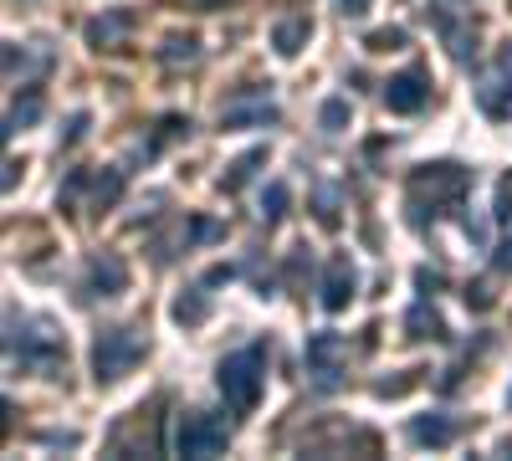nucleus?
<instances>
[{
    "instance_id": "nucleus-17",
    "label": "nucleus",
    "mask_w": 512,
    "mask_h": 461,
    "mask_svg": "<svg viewBox=\"0 0 512 461\" xmlns=\"http://www.w3.org/2000/svg\"><path fill=\"white\" fill-rule=\"evenodd\" d=\"M282 216H287V185H282V180H272V185L262 190V221H267V226H277Z\"/></svg>"
},
{
    "instance_id": "nucleus-28",
    "label": "nucleus",
    "mask_w": 512,
    "mask_h": 461,
    "mask_svg": "<svg viewBox=\"0 0 512 461\" xmlns=\"http://www.w3.org/2000/svg\"><path fill=\"white\" fill-rule=\"evenodd\" d=\"M507 405H512V395H507Z\"/></svg>"
},
{
    "instance_id": "nucleus-16",
    "label": "nucleus",
    "mask_w": 512,
    "mask_h": 461,
    "mask_svg": "<svg viewBox=\"0 0 512 461\" xmlns=\"http://www.w3.org/2000/svg\"><path fill=\"white\" fill-rule=\"evenodd\" d=\"M36 118H41V93H26V98L11 103V113H6V134L26 129V123H36Z\"/></svg>"
},
{
    "instance_id": "nucleus-1",
    "label": "nucleus",
    "mask_w": 512,
    "mask_h": 461,
    "mask_svg": "<svg viewBox=\"0 0 512 461\" xmlns=\"http://www.w3.org/2000/svg\"><path fill=\"white\" fill-rule=\"evenodd\" d=\"M216 385H221V400L236 415H251L256 400H262V385H267V349L262 344H246V349L226 354L221 369H216Z\"/></svg>"
},
{
    "instance_id": "nucleus-22",
    "label": "nucleus",
    "mask_w": 512,
    "mask_h": 461,
    "mask_svg": "<svg viewBox=\"0 0 512 461\" xmlns=\"http://www.w3.org/2000/svg\"><path fill=\"white\" fill-rule=\"evenodd\" d=\"M497 221H502L507 241L497 246V257H492V267H502V272H507V267H512V205H507V200H502V211H497Z\"/></svg>"
},
{
    "instance_id": "nucleus-9",
    "label": "nucleus",
    "mask_w": 512,
    "mask_h": 461,
    "mask_svg": "<svg viewBox=\"0 0 512 461\" xmlns=\"http://www.w3.org/2000/svg\"><path fill=\"white\" fill-rule=\"evenodd\" d=\"M354 262L349 257H333L328 262V272H323V308L328 313H344L349 308V298H354Z\"/></svg>"
},
{
    "instance_id": "nucleus-25",
    "label": "nucleus",
    "mask_w": 512,
    "mask_h": 461,
    "mask_svg": "<svg viewBox=\"0 0 512 461\" xmlns=\"http://www.w3.org/2000/svg\"><path fill=\"white\" fill-rule=\"evenodd\" d=\"M221 282H231V267H216V272L205 277V287H221Z\"/></svg>"
},
{
    "instance_id": "nucleus-21",
    "label": "nucleus",
    "mask_w": 512,
    "mask_h": 461,
    "mask_svg": "<svg viewBox=\"0 0 512 461\" xmlns=\"http://www.w3.org/2000/svg\"><path fill=\"white\" fill-rule=\"evenodd\" d=\"M318 123H323V134H338L349 123V98H328L323 113H318Z\"/></svg>"
},
{
    "instance_id": "nucleus-4",
    "label": "nucleus",
    "mask_w": 512,
    "mask_h": 461,
    "mask_svg": "<svg viewBox=\"0 0 512 461\" xmlns=\"http://www.w3.org/2000/svg\"><path fill=\"white\" fill-rule=\"evenodd\" d=\"M231 446V426L221 421V415H205V410H185L175 421V456H221Z\"/></svg>"
},
{
    "instance_id": "nucleus-13",
    "label": "nucleus",
    "mask_w": 512,
    "mask_h": 461,
    "mask_svg": "<svg viewBox=\"0 0 512 461\" xmlns=\"http://www.w3.org/2000/svg\"><path fill=\"white\" fill-rule=\"evenodd\" d=\"M405 333H410V339H441L446 323H441V313H436L431 303H415L410 318H405Z\"/></svg>"
},
{
    "instance_id": "nucleus-2",
    "label": "nucleus",
    "mask_w": 512,
    "mask_h": 461,
    "mask_svg": "<svg viewBox=\"0 0 512 461\" xmlns=\"http://www.w3.org/2000/svg\"><path fill=\"white\" fill-rule=\"evenodd\" d=\"M144 349H149V339L139 328H103L98 333V344H93V374H98V385H118L128 369H134L139 359H144Z\"/></svg>"
},
{
    "instance_id": "nucleus-7",
    "label": "nucleus",
    "mask_w": 512,
    "mask_h": 461,
    "mask_svg": "<svg viewBox=\"0 0 512 461\" xmlns=\"http://www.w3.org/2000/svg\"><path fill=\"white\" fill-rule=\"evenodd\" d=\"M123 287H128L123 257H118V251H98V257L88 262V292H93V298H113V292H123Z\"/></svg>"
},
{
    "instance_id": "nucleus-23",
    "label": "nucleus",
    "mask_w": 512,
    "mask_h": 461,
    "mask_svg": "<svg viewBox=\"0 0 512 461\" xmlns=\"http://www.w3.org/2000/svg\"><path fill=\"white\" fill-rule=\"evenodd\" d=\"M400 41H405V31H374V36H369V47H374V52H395Z\"/></svg>"
},
{
    "instance_id": "nucleus-20",
    "label": "nucleus",
    "mask_w": 512,
    "mask_h": 461,
    "mask_svg": "<svg viewBox=\"0 0 512 461\" xmlns=\"http://www.w3.org/2000/svg\"><path fill=\"white\" fill-rule=\"evenodd\" d=\"M123 195V170H103L98 180H93V205L103 211V205H113Z\"/></svg>"
},
{
    "instance_id": "nucleus-5",
    "label": "nucleus",
    "mask_w": 512,
    "mask_h": 461,
    "mask_svg": "<svg viewBox=\"0 0 512 461\" xmlns=\"http://www.w3.org/2000/svg\"><path fill=\"white\" fill-rule=\"evenodd\" d=\"M308 374L318 380V390H333L344 380V364H349V339L344 333H313L308 339Z\"/></svg>"
},
{
    "instance_id": "nucleus-24",
    "label": "nucleus",
    "mask_w": 512,
    "mask_h": 461,
    "mask_svg": "<svg viewBox=\"0 0 512 461\" xmlns=\"http://www.w3.org/2000/svg\"><path fill=\"white\" fill-rule=\"evenodd\" d=\"M190 231H195V241H216V236H221V226H216V221H195Z\"/></svg>"
},
{
    "instance_id": "nucleus-10",
    "label": "nucleus",
    "mask_w": 512,
    "mask_h": 461,
    "mask_svg": "<svg viewBox=\"0 0 512 461\" xmlns=\"http://www.w3.org/2000/svg\"><path fill=\"white\" fill-rule=\"evenodd\" d=\"M477 103L492 113V118H502L507 108H512V52L497 62V72H487L482 77V88H477Z\"/></svg>"
},
{
    "instance_id": "nucleus-12",
    "label": "nucleus",
    "mask_w": 512,
    "mask_h": 461,
    "mask_svg": "<svg viewBox=\"0 0 512 461\" xmlns=\"http://www.w3.org/2000/svg\"><path fill=\"white\" fill-rule=\"evenodd\" d=\"M308 21L303 16H292V21H277V31H272V47L282 52V57H297V52H303L308 47Z\"/></svg>"
},
{
    "instance_id": "nucleus-11",
    "label": "nucleus",
    "mask_w": 512,
    "mask_h": 461,
    "mask_svg": "<svg viewBox=\"0 0 512 461\" xmlns=\"http://www.w3.org/2000/svg\"><path fill=\"white\" fill-rule=\"evenodd\" d=\"M410 441L415 446H451L456 441V421H446V415H415V421H410Z\"/></svg>"
},
{
    "instance_id": "nucleus-27",
    "label": "nucleus",
    "mask_w": 512,
    "mask_h": 461,
    "mask_svg": "<svg viewBox=\"0 0 512 461\" xmlns=\"http://www.w3.org/2000/svg\"><path fill=\"white\" fill-rule=\"evenodd\" d=\"M369 11V0H344V16H364Z\"/></svg>"
},
{
    "instance_id": "nucleus-14",
    "label": "nucleus",
    "mask_w": 512,
    "mask_h": 461,
    "mask_svg": "<svg viewBox=\"0 0 512 461\" xmlns=\"http://www.w3.org/2000/svg\"><path fill=\"white\" fill-rule=\"evenodd\" d=\"M169 313H175V323H205V313H210V292H205V282L190 287V292H180Z\"/></svg>"
},
{
    "instance_id": "nucleus-3",
    "label": "nucleus",
    "mask_w": 512,
    "mask_h": 461,
    "mask_svg": "<svg viewBox=\"0 0 512 461\" xmlns=\"http://www.w3.org/2000/svg\"><path fill=\"white\" fill-rule=\"evenodd\" d=\"M466 190H472V170H461V164H420L410 175V205L420 211L431 200V216H441V205H461Z\"/></svg>"
},
{
    "instance_id": "nucleus-18",
    "label": "nucleus",
    "mask_w": 512,
    "mask_h": 461,
    "mask_svg": "<svg viewBox=\"0 0 512 461\" xmlns=\"http://www.w3.org/2000/svg\"><path fill=\"white\" fill-rule=\"evenodd\" d=\"M123 31H128V16H108V21L88 26V41L93 47H113V41H123Z\"/></svg>"
},
{
    "instance_id": "nucleus-8",
    "label": "nucleus",
    "mask_w": 512,
    "mask_h": 461,
    "mask_svg": "<svg viewBox=\"0 0 512 461\" xmlns=\"http://www.w3.org/2000/svg\"><path fill=\"white\" fill-rule=\"evenodd\" d=\"M267 123H277V103L267 93H256V98H241L221 113V129H267Z\"/></svg>"
},
{
    "instance_id": "nucleus-15",
    "label": "nucleus",
    "mask_w": 512,
    "mask_h": 461,
    "mask_svg": "<svg viewBox=\"0 0 512 461\" xmlns=\"http://www.w3.org/2000/svg\"><path fill=\"white\" fill-rule=\"evenodd\" d=\"M256 164H267V149H246V154L231 164V170L221 175V190H241V185L251 180V170H256Z\"/></svg>"
},
{
    "instance_id": "nucleus-19",
    "label": "nucleus",
    "mask_w": 512,
    "mask_h": 461,
    "mask_svg": "<svg viewBox=\"0 0 512 461\" xmlns=\"http://www.w3.org/2000/svg\"><path fill=\"white\" fill-rule=\"evenodd\" d=\"M159 57H164L169 67H180V62H195V57H200V41H195V36H169Z\"/></svg>"
},
{
    "instance_id": "nucleus-26",
    "label": "nucleus",
    "mask_w": 512,
    "mask_h": 461,
    "mask_svg": "<svg viewBox=\"0 0 512 461\" xmlns=\"http://www.w3.org/2000/svg\"><path fill=\"white\" fill-rule=\"evenodd\" d=\"M185 6H195V11H221L226 0H185Z\"/></svg>"
},
{
    "instance_id": "nucleus-6",
    "label": "nucleus",
    "mask_w": 512,
    "mask_h": 461,
    "mask_svg": "<svg viewBox=\"0 0 512 461\" xmlns=\"http://www.w3.org/2000/svg\"><path fill=\"white\" fill-rule=\"evenodd\" d=\"M425 98H431V88H425V72L420 67H410V72L384 82V103H390V113H420Z\"/></svg>"
}]
</instances>
